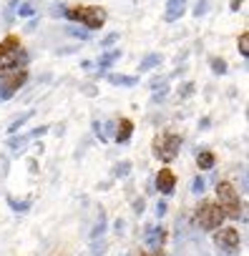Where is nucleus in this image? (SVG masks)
<instances>
[{"label": "nucleus", "mask_w": 249, "mask_h": 256, "mask_svg": "<svg viewBox=\"0 0 249 256\" xmlns=\"http://www.w3.org/2000/svg\"><path fill=\"white\" fill-rule=\"evenodd\" d=\"M28 63V53L21 48V40L16 36H8L0 43V76L13 73Z\"/></svg>", "instance_id": "1"}, {"label": "nucleus", "mask_w": 249, "mask_h": 256, "mask_svg": "<svg viewBox=\"0 0 249 256\" xmlns=\"http://www.w3.org/2000/svg\"><path fill=\"white\" fill-rule=\"evenodd\" d=\"M61 16H66L68 20H76V23L86 26L88 33L103 28V26H106V18H108L106 10L98 8V6H76V8H66V6H63V13H61Z\"/></svg>", "instance_id": "2"}, {"label": "nucleus", "mask_w": 249, "mask_h": 256, "mask_svg": "<svg viewBox=\"0 0 249 256\" xmlns=\"http://www.w3.org/2000/svg\"><path fill=\"white\" fill-rule=\"evenodd\" d=\"M181 151V136L176 134H164L154 141V156L161 161V164H171Z\"/></svg>", "instance_id": "3"}, {"label": "nucleus", "mask_w": 249, "mask_h": 256, "mask_svg": "<svg viewBox=\"0 0 249 256\" xmlns=\"http://www.w3.org/2000/svg\"><path fill=\"white\" fill-rule=\"evenodd\" d=\"M216 198H219V204H216V206L224 211V216H231V218H236V216L241 214L239 194L234 191V186H231V184H226V181L216 184Z\"/></svg>", "instance_id": "4"}, {"label": "nucleus", "mask_w": 249, "mask_h": 256, "mask_svg": "<svg viewBox=\"0 0 249 256\" xmlns=\"http://www.w3.org/2000/svg\"><path fill=\"white\" fill-rule=\"evenodd\" d=\"M196 218H199V226H201L204 231H216V228L221 226V221H224V211H221L216 204L204 201V204L196 208Z\"/></svg>", "instance_id": "5"}, {"label": "nucleus", "mask_w": 249, "mask_h": 256, "mask_svg": "<svg viewBox=\"0 0 249 256\" xmlns=\"http://www.w3.org/2000/svg\"><path fill=\"white\" fill-rule=\"evenodd\" d=\"M214 244H216L221 251L234 254V251H239L241 238H239V231H236V228H219L216 236H214Z\"/></svg>", "instance_id": "6"}, {"label": "nucleus", "mask_w": 249, "mask_h": 256, "mask_svg": "<svg viewBox=\"0 0 249 256\" xmlns=\"http://www.w3.org/2000/svg\"><path fill=\"white\" fill-rule=\"evenodd\" d=\"M156 188H159L164 196L174 194V188H176V176H174L171 168H161V171H159V176H156Z\"/></svg>", "instance_id": "7"}, {"label": "nucleus", "mask_w": 249, "mask_h": 256, "mask_svg": "<svg viewBox=\"0 0 249 256\" xmlns=\"http://www.w3.org/2000/svg\"><path fill=\"white\" fill-rule=\"evenodd\" d=\"M0 78H3V86L8 88V90H18L26 80H28V70L26 68H18V70H13V73H6V76H0Z\"/></svg>", "instance_id": "8"}, {"label": "nucleus", "mask_w": 249, "mask_h": 256, "mask_svg": "<svg viewBox=\"0 0 249 256\" xmlns=\"http://www.w3.org/2000/svg\"><path fill=\"white\" fill-rule=\"evenodd\" d=\"M186 3H189V0H169L166 10H164V20H166V23H176V20L184 16Z\"/></svg>", "instance_id": "9"}, {"label": "nucleus", "mask_w": 249, "mask_h": 256, "mask_svg": "<svg viewBox=\"0 0 249 256\" xmlns=\"http://www.w3.org/2000/svg\"><path fill=\"white\" fill-rule=\"evenodd\" d=\"M131 134H134V123H131L129 118H121V120H118V128H116V134H113L116 144H126V141L131 138Z\"/></svg>", "instance_id": "10"}, {"label": "nucleus", "mask_w": 249, "mask_h": 256, "mask_svg": "<svg viewBox=\"0 0 249 256\" xmlns=\"http://www.w3.org/2000/svg\"><path fill=\"white\" fill-rule=\"evenodd\" d=\"M146 244L151 248H161V244H164V228L161 226H151L146 231Z\"/></svg>", "instance_id": "11"}, {"label": "nucleus", "mask_w": 249, "mask_h": 256, "mask_svg": "<svg viewBox=\"0 0 249 256\" xmlns=\"http://www.w3.org/2000/svg\"><path fill=\"white\" fill-rule=\"evenodd\" d=\"M106 78H108V83H111V86H126V88H131V86H136V83H139V78H136V76H121V73H108Z\"/></svg>", "instance_id": "12"}, {"label": "nucleus", "mask_w": 249, "mask_h": 256, "mask_svg": "<svg viewBox=\"0 0 249 256\" xmlns=\"http://www.w3.org/2000/svg\"><path fill=\"white\" fill-rule=\"evenodd\" d=\"M118 58H121V50H118V48H113V50H108V53H103V56L98 58V68H101V70H106V68H111Z\"/></svg>", "instance_id": "13"}, {"label": "nucleus", "mask_w": 249, "mask_h": 256, "mask_svg": "<svg viewBox=\"0 0 249 256\" xmlns=\"http://www.w3.org/2000/svg\"><path fill=\"white\" fill-rule=\"evenodd\" d=\"M161 60H164V58H161L159 53H149V56L139 63V70H144V73H146V70H154V68L161 66Z\"/></svg>", "instance_id": "14"}, {"label": "nucleus", "mask_w": 249, "mask_h": 256, "mask_svg": "<svg viewBox=\"0 0 249 256\" xmlns=\"http://www.w3.org/2000/svg\"><path fill=\"white\" fill-rule=\"evenodd\" d=\"M196 164H199V168H201V171H209V168H214L216 156H214L211 151H201V154L196 156Z\"/></svg>", "instance_id": "15"}, {"label": "nucleus", "mask_w": 249, "mask_h": 256, "mask_svg": "<svg viewBox=\"0 0 249 256\" xmlns=\"http://www.w3.org/2000/svg\"><path fill=\"white\" fill-rule=\"evenodd\" d=\"M31 118H33V110H28V113L18 116V118H16V120H13L11 126H8V134H11V136H16V134H18V128H23V126H26V123H28Z\"/></svg>", "instance_id": "16"}, {"label": "nucleus", "mask_w": 249, "mask_h": 256, "mask_svg": "<svg viewBox=\"0 0 249 256\" xmlns=\"http://www.w3.org/2000/svg\"><path fill=\"white\" fill-rule=\"evenodd\" d=\"M26 144H28V136H11L8 148H13V154H21L26 148Z\"/></svg>", "instance_id": "17"}, {"label": "nucleus", "mask_w": 249, "mask_h": 256, "mask_svg": "<svg viewBox=\"0 0 249 256\" xmlns=\"http://www.w3.org/2000/svg\"><path fill=\"white\" fill-rule=\"evenodd\" d=\"M8 204H11V208H13L16 214H26V211L31 208V201H16L13 196H8Z\"/></svg>", "instance_id": "18"}, {"label": "nucleus", "mask_w": 249, "mask_h": 256, "mask_svg": "<svg viewBox=\"0 0 249 256\" xmlns=\"http://www.w3.org/2000/svg\"><path fill=\"white\" fill-rule=\"evenodd\" d=\"M211 70L216 73V76H226V60L224 58H211Z\"/></svg>", "instance_id": "19"}, {"label": "nucleus", "mask_w": 249, "mask_h": 256, "mask_svg": "<svg viewBox=\"0 0 249 256\" xmlns=\"http://www.w3.org/2000/svg\"><path fill=\"white\" fill-rule=\"evenodd\" d=\"M118 178H123V176H129L131 174V164L129 161H121V164H116V171H113Z\"/></svg>", "instance_id": "20"}, {"label": "nucleus", "mask_w": 249, "mask_h": 256, "mask_svg": "<svg viewBox=\"0 0 249 256\" xmlns=\"http://www.w3.org/2000/svg\"><path fill=\"white\" fill-rule=\"evenodd\" d=\"M21 18H33L36 16V8L31 6V3H23V6H18V10H16Z\"/></svg>", "instance_id": "21"}, {"label": "nucleus", "mask_w": 249, "mask_h": 256, "mask_svg": "<svg viewBox=\"0 0 249 256\" xmlns=\"http://www.w3.org/2000/svg\"><path fill=\"white\" fill-rule=\"evenodd\" d=\"M239 53L244 58H249V33H241L239 36Z\"/></svg>", "instance_id": "22"}, {"label": "nucleus", "mask_w": 249, "mask_h": 256, "mask_svg": "<svg viewBox=\"0 0 249 256\" xmlns=\"http://www.w3.org/2000/svg\"><path fill=\"white\" fill-rule=\"evenodd\" d=\"M206 10H209V0H199L196 8H194V16L201 18V16H206Z\"/></svg>", "instance_id": "23"}, {"label": "nucleus", "mask_w": 249, "mask_h": 256, "mask_svg": "<svg viewBox=\"0 0 249 256\" xmlns=\"http://www.w3.org/2000/svg\"><path fill=\"white\" fill-rule=\"evenodd\" d=\"M18 0H11V3H8V10H6V20H13V16H16V10H18Z\"/></svg>", "instance_id": "24"}, {"label": "nucleus", "mask_w": 249, "mask_h": 256, "mask_svg": "<svg viewBox=\"0 0 249 256\" xmlns=\"http://www.w3.org/2000/svg\"><path fill=\"white\" fill-rule=\"evenodd\" d=\"M204 186H206V184H204V178H201V176H196V178L191 181V191H194V194H201V191H204Z\"/></svg>", "instance_id": "25"}, {"label": "nucleus", "mask_w": 249, "mask_h": 256, "mask_svg": "<svg viewBox=\"0 0 249 256\" xmlns=\"http://www.w3.org/2000/svg\"><path fill=\"white\" fill-rule=\"evenodd\" d=\"M116 40H118V33H108V36L101 40V46H103V48H108V46H113Z\"/></svg>", "instance_id": "26"}, {"label": "nucleus", "mask_w": 249, "mask_h": 256, "mask_svg": "<svg viewBox=\"0 0 249 256\" xmlns=\"http://www.w3.org/2000/svg\"><path fill=\"white\" fill-rule=\"evenodd\" d=\"M48 131V126H41V128H33V131L28 134V138H38V136H43Z\"/></svg>", "instance_id": "27"}, {"label": "nucleus", "mask_w": 249, "mask_h": 256, "mask_svg": "<svg viewBox=\"0 0 249 256\" xmlns=\"http://www.w3.org/2000/svg\"><path fill=\"white\" fill-rule=\"evenodd\" d=\"M68 33H71V36H76V38H81V40H86V38H88V30H78V28H68Z\"/></svg>", "instance_id": "28"}, {"label": "nucleus", "mask_w": 249, "mask_h": 256, "mask_svg": "<svg viewBox=\"0 0 249 256\" xmlns=\"http://www.w3.org/2000/svg\"><path fill=\"white\" fill-rule=\"evenodd\" d=\"M8 98H13V90H8L3 83H0V100H8Z\"/></svg>", "instance_id": "29"}, {"label": "nucleus", "mask_w": 249, "mask_h": 256, "mask_svg": "<svg viewBox=\"0 0 249 256\" xmlns=\"http://www.w3.org/2000/svg\"><path fill=\"white\" fill-rule=\"evenodd\" d=\"M241 6H244V0H229V10H234V13H239Z\"/></svg>", "instance_id": "30"}, {"label": "nucleus", "mask_w": 249, "mask_h": 256, "mask_svg": "<svg viewBox=\"0 0 249 256\" xmlns=\"http://www.w3.org/2000/svg\"><path fill=\"white\" fill-rule=\"evenodd\" d=\"M166 208H169V206H166V204H164V201H159V204H156V208H154V211H156V216H164V214H166Z\"/></svg>", "instance_id": "31"}, {"label": "nucleus", "mask_w": 249, "mask_h": 256, "mask_svg": "<svg viewBox=\"0 0 249 256\" xmlns=\"http://www.w3.org/2000/svg\"><path fill=\"white\" fill-rule=\"evenodd\" d=\"M191 93H194V83H186L184 90H181V96H191Z\"/></svg>", "instance_id": "32"}, {"label": "nucleus", "mask_w": 249, "mask_h": 256, "mask_svg": "<svg viewBox=\"0 0 249 256\" xmlns=\"http://www.w3.org/2000/svg\"><path fill=\"white\" fill-rule=\"evenodd\" d=\"M134 211H136V214H144V198H139V201L134 204Z\"/></svg>", "instance_id": "33"}]
</instances>
